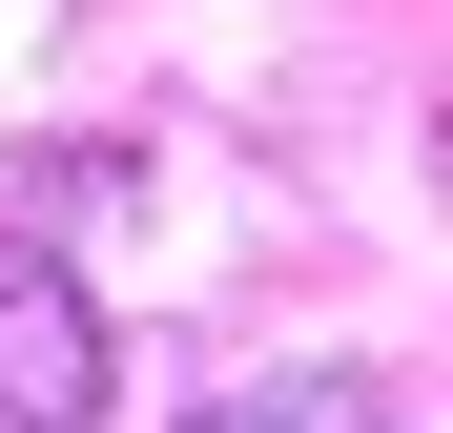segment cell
<instances>
[{"label":"cell","instance_id":"obj_2","mask_svg":"<svg viewBox=\"0 0 453 433\" xmlns=\"http://www.w3.org/2000/svg\"><path fill=\"white\" fill-rule=\"evenodd\" d=\"M186 433H350V372H268V392H226V413H186Z\"/></svg>","mask_w":453,"mask_h":433},{"label":"cell","instance_id":"obj_1","mask_svg":"<svg viewBox=\"0 0 453 433\" xmlns=\"http://www.w3.org/2000/svg\"><path fill=\"white\" fill-rule=\"evenodd\" d=\"M0 433H104V310L62 248H0Z\"/></svg>","mask_w":453,"mask_h":433}]
</instances>
